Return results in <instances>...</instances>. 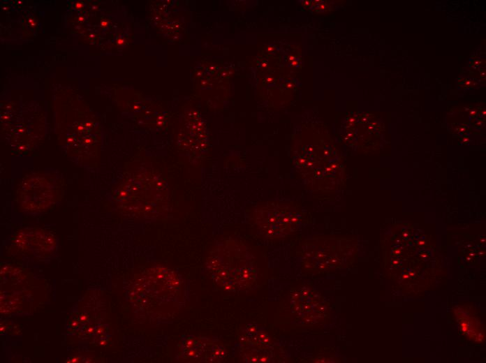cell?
Returning a JSON list of instances; mask_svg holds the SVG:
<instances>
[{
    "mask_svg": "<svg viewBox=\"0 0 486 363\" xmlns=\"http://www.w3.org/2000/svg\"><path fill=\"white\" fill-rule=\"evenodd\" d=\"M205 265L214 283L228 291L249 289L256 280L253 255L244 244L235 240L216 245Z\"/></svg>",
    "mask_w": 486,
    "mask_h": 363,
    "instance_id": "1",
    "label": "cell"
},
{
    "mask_svg": "<svg viewBox=\"0 0 486 363\" xmlns=\"http://www.w3.org/2000/svg\"><path fill=\"white\" fill-rule=\"evenodd\" d=\"M254 219L258 231L264 237L281 239L296 232L302 214L293 204L269 201L256 208Z\"/></svg>",
    "mask_w": 486,
    "mask_h": 363,
    "instance_id": "2",
    "label": "cell"
},
{
    "mask_svg": "<svg viewBox=\"0 0 486 363\" xmlns=\"http://www.w3.org/2000/svg\"><path fill=\"white\" fill-rule=\"evenodd\" d=\"M17 193L24 206L43 208L59 198L62 193L61 181L53 173L32 174L24 179Z\"/></svg>",
    "mask_w": 486,
    "mask_h": 363,
    "instance_id": "3",
    "label": "cell"
},
{
    "mask_svg": "<svg viewBox=\"0 0 486 363\" xmlns=\"http://www.w3.org/2000/svg\"><path fill=\"white\" fill-rule=\"evenodd\" d=\"M226 348L214 338L184 335L181 340V357L189 362H220L226 357Z\"/></svg>",
    "mask_w": 486,
    "mask_h": 363,
    "instance_id": "4",
    "label": "cell"
},
{
    "mask_svg": "<svg viewBox=\"0 0 486 363\" xmlns=\"http://www.w3.org/2000/svg\"><path fill=\"white\" fill-rule=\"evenodd\" d=\"M269 336L261 329L249 325L242 336L238 350L240 356L247 362H267L271 360Z\"/></svg>",
    "mask_w": 486,
    "mask_h": 363,
    "instance_id": "5",
    "label": "cell"
},
{
    "mask_svg": "<svg viewBox=\"0 0 486 363\" xmlns=\"http://www.w3.org/2000/svg\"><path fill=\"white\" fill-rule=\"evenodd\" d=\"M295 296L291 299V307L295 316L307 324L318 322L324 310H321L323 303L316 293L309 289H304L296 292Z\"/></svg>",
    "mask_w": 486,
    "mask_h": 363,
    "instance_id": "6",
    "label": "cell"
},
{
    "mask_svg": "<svg viewBox=\"0 0 486 363\" xmlns=\"http://www.w3.org/2000/svg\"><path fill=\"white\" fill-rule=\"evenodd\" d=\"M460 329L469 339L481 341L485 338L484 327L473 316H458Z\"/></svg>",
    "mask_w": 486,
    "mask_h": 363,
    "instance_id": "7",
    "label": "cell"
}]
</instances>
